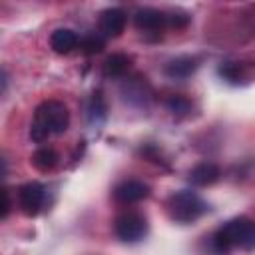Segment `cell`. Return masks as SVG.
Segmentation results:
<instances>
[{
	"mask_svg": "<svg viewBox=\"0 0 255 255\" xmlns=\"http://www.w3.org/2000/svg\"><path fill=\"white\" fill-rule=\"evenodd\" d=\"M197 68V62L195 58H189V56H181V58H175L171 60L167 66H165V74L169 78H175V80H181V78H187L195 72Z\"/></svg>",
	"mask_w": 255,
	"mask_h": 255,
	"instance_id": "obj_11",
	"label": "cell"
},
{
	"mask_svg": "<svg viewBox=\"0 0 255 255\" xmlns=\"http://www.w3.org/2000/svg\"><path fill=\"white\" fill-rule=\"evenodd\" d=\"M167 211L169 217L177 223H193L207 211V205L195 191L181 189L167 199Z\"/></svg>",
	"mask_w": 255,
	"mask_h": 255,
	"instance_id": "obj_3",
	"label": "cell"
},
{
	"mask_svg": "<svg viewBox=\"0 0 255 255\" xmlns=\"http://www.w3.org/2000/svg\"><path fill=\"white\" fill-rule=\"evenodd\" d=\"M167 108H169L173 114H185V112L189 110V102H187L185 98H181V96H171V98L167 100Z\"/></svg>",
	"mask_w": 255,
	"mask_h": 255,
	"instance_id": "obj_16",
	"label": "cell"
},
{
	"mask_svg": "<svg viewBox=\"0 0 255 255\" xmlns=\"http://www.w3.org/2000/svg\"><path fill=\"white\" fill-rule=\"evenodd\" d=\"M149 195V185L139 181V179H126L122 183L116 185L114 189V197L120 203H137L141 199H145Z\"/></svg>",
	"mask_w": 255,
	"mask_h": 255,
	"instance_id": "obj_6",
	"label": "cell"
},
{
	"mask_svg": "<svg viewBox=\"0 0 255 255\" xmlns=\"http://www.w3.org/2000/svg\"><path fill=\"white\" fill-rule=\"evenodd\" d=\"M58 159H60V157H58V151H56L54 147H50V145H44V147H40V149L34 151V155H32V165H34L36 169H40V171H50V169L56 167Z\"/></svg>",
	"mask_w": 255,
	"mask_h": 255,
	"instance_id": "obj_12",
	"label": "cell"
},
{
	"mask_svg": "<svg viewBox=\"0 0 255 255\" xmlns=\"http://www.w3.org/2000/svg\"><path fill=\"white\" fill-rule=\"evenodd\" d=\"M50 46L58 54H70L78 46V36L70 28H58L50 36Z\"/></svg>",
	"mask_w": 255,
	"mask_h": 255,
	"instance_id": "obj_9",
	"label": "cell"
},
{
	"mask_svg": "<svg viewBox=\"0 0 255 255\" xmlns=\"http://www.w3.org/2000/svg\"><path fill=\"white\" fill-rule=\"evenodd\" d=\"M68 124H70V112L66 104H62L60 100H46L34 112V120L30 124V139L42 143L50 135L64 133L68 129Z\"/></svg>",
	"mask_w": 255,
	"mask_h": 255,
	"instance_id": "obj_1",
	"label": "cell"
},
{
	"mask_svg": "<svg viewBox=\"0 0 255 255\" xmlns=\"http://www.w3.org/2000/svg\"><path fill=\"white\" fill-rule=\"evenodd\" d=\"M169 18V24L171 26H175V28H183V26H187V22H189V16L187 14H173V16H167Z\"/></svg>",
	"mask_w": 255,
	"mask_h": 255,
	"instance_id": "obj_17",
	"label": "cell"
},
{
	"mask_svg": "<svg viewBox=\"0 0 255 255\" xmlns=\"http://www.w3.org/2000/svg\"><path fill=\"white\" fill-rule=\"evenodd\" d=\"M126 28V12L120 8H108L100 16V32L106 38H118L122 36Z\"/></svg>",
	"mask_w": 255,
	"mask_h": 255,
	"instance_id": "obj_7",
	"label": "cell"
},
{
	"mask_svg": "<svg viewBox=\"0 0 255 255\" xmlns=\"http://www.w3.org/2000/svg\"><path fill=\"white\" fill-rule=\"evenodd\" d=\"M131 66V60L126 54H112L104 64V74L108 78H120L124 76Z\"/></svg>",
	"mask_w": 255,
	"mask_h": 255,
	"instance_id": "obj_13",
	"label": "cell"
},
{
	"mask_svg": "<svg viewBox=\"0 0 255 255\" xmlns=\"http://www.w3.org/2000/svg\"><path fill=\"white\" fill-rule=\"evenodd\" d=\"M255 249V221L247 217H237L223 223L213 235V249L219 255H227L231 249Z\"/></svg>",
	"mask_w": 255,
	"mask_h": 255,
	"instance_id": "obj_2",
	"label": "cell"
},
{
	"mask_svg": "<svg viewBox=\"0 0 255 255\" xmlns=\"http://www.w3.org/2000/svg\"><path fill=\"white\" fill-rule=\"evenodd\" d=\"M137 30L141 32H161L167 22V16L157 8H139L133 16Z\"/></svg>",
	"mask_w": 255,
	"mask_h": 255,
	"instance_id": "obj_8",
	"label": "cell"
},
{
	"mask_svg": "<svg viewBox=\"0 0 255 255\" xmlns=\"http://www.w3.org/2000/svg\"><path fill=\"white\" fill-rule=\"evenodd\" d=\"M82 50L86 54H100L104 50V40L100 36H88L82 40Z\"/></svg>",
	"mask_w": 255,
	"mask_h": 255,
	"instance_id": "obj_15",
	"label": "cell"
},
{
	"mask_svg": "<svg viewBox=\"0 0 255 255\" xmlns=\"http://www.w3.org/2000/svg\"><path fill=\"white\" fill-rule=\"evenodd\" d=\"M44 197H46V189L38 181H28L18 187V205L22 213L28 217H34L40 213L44 205Z\"/></svg>",
	"mask_w": 255,
	"mask_h": 255,
	"instance_id": "obj_5",
	"label": "cell"
},
{
	"mask_svg": "<svg viewBox=\"0 0 255 255\" xmlns=\"http://www.w3.org/2000/svg\"><path fill=\"white\" fill-rule=\"evenodd\" d=\"M114 231L116 235L126 241V243H135L145 237L147 233V221L141 213L137 211H124L116 217L114 221Z\"/></svg>",
	"mask_w": 255,
	"mask_h": 255,
	"instance_id": "obj_4",
	"label": "cell"
},
{
	"mask_svg": "<svg viewBox=\"0 0 255 255\" xmlns=\"http://www.w3.org/2000/svg\"><path fill=\"white\" fill-rule=\"evenodd\" d=\"M219 175H221L219 167L211 161H201L189 171V179L195 185H211L219 179Z\"/></svg>",
	"mask_w": 255,
	"mask_h": 255,
	"instance_id": "obj_10",
	"label": "cell"
},
{
	"mask_svg": "<svg viewBox=\"0 0 255 255\" xmlns=\"http://www.w3.org/2000/svg\"><path fill=\"white\" fill-rule=\"evenodd\" d=\"M106 110H108V108H106V102H104L102 94H100V92H94L92 98H90V102H88V120H90L92 124L104 122Z\"/></svg>",
	"mask_w": 255,
	"mask_h": 255,
	"instance_id": "obj_14",
	"label": "cell"
},
{
	"mask_svg": "<svg viewBox=\"0 0 255 255\" xmlns=\"http://www.w3.org/2000/svg\"><path fill=\"white\" fill-rule=\"evenodd\" d=\"M2 197H4V203H2V219H6L8 217V211H10V193H8L6 187L2 189Z\"/></svg>",
	"mask_w": 255,
	"mask_h": 255,
	"instance_id": "obj_18",
	"label": "cell"
}]
</instances>
